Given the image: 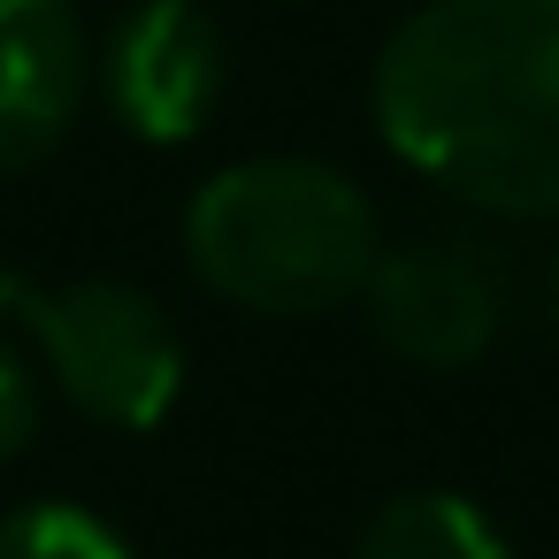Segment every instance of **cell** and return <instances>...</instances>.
I'll list each match as a JSON object with an SVG mask.
<instances>
[{"label": "cell", "mask_w": 559, "mask_h": 559, "mask_svg": "<svg viewBox=\"0 0 559 559\" xmlns=\"http://www.w3.org/2000/svg\"><path fill=\"white\" fill-rule=\"evenodd\" d=\"M383 146L475 215H559V0H429L376 55Z\"/></svg>", "instance_id": "obj_1"}, {"label": "cell", "mask_w": 559, "mask_h": 559, "mask_svg": "<svg viewBox=\"0 0 559 559\" xmlns=\"http://www.w3.org/2000/svg\"><path fill=\"white\" fill-rule=\"evenodd\" d=\"M192 276L246 314H330L360 299L383 230L368 192L307 154L215 169L185 207Z\"/></svg>", "instance_id": "obj_2"}, {"label": "cell", "mask_w": 559, "mask_h": 559, "mask_svg": "<svg viewBox=\"0 0 559 559\" xmlns=\"http://www.w3.org/2000/svg\"><path fill=\"white\" fill-rule=\"evenodd\" d=\"M0 307L32 337L39 368L55 376V391L78 414H93L108 429H154L177 406L185 337L154 292L116 284V276H78V284L0 276Z\"/></svg>", "instance_id": "obj_3"}, {"label": "cell", "mask_w": 559, "mask_h": 559, "mask_svg": "<svg viewBox=\"0 0 559 559\" xmlns=\"http://www.w3.org/2000/svg\"><path fill=\"white\" fill-rule=\"evenodd\" d=\"M368 330L414 368H475L506 330V269L483 238L383 246L360 284Z\"/></svg>", "instance_id": "obj_4"}, {"label": "cell", "mask_w": 559, "mask_h": 559, "mask_svg": "<svg viewBox=\"0 0 559 559\" xmlns=\"http://www.w3.org/2000/svg\"><path fill=\"white\" fill-rule=\"evenodd\" d=\"M100 93L146 146H185L223 100V32L200 0H139L100 55Z\"/></svg>", "instance_id": "obj_5"}, {"label": "cell", "mask_w": 559, "mask_h": 559, "mask_svg": "<svg viewBox=\"0 0 559 559\" xmlns=\"http://www.w3.org/2000/svg\"><path fill=\"white\" fill-rule=\"evenodd\" d=\"M85 70L70 0H0V169H32L70 139Z\"/></svg>", "instance_id": "obj_6"}, {"label": "cell", "mask_w": 559, "mask_h": 559, "mask_svg": "<svg viewBox=\"0 0 559 559\" xmlns=\"http://www.w3.org/2000/svg\"><path fill=\"white\" fill-rule=\"evenodd\" d=\"M353 559H506L490 513L460 490H399L360 528Z\"/></svg>", "instance_id": "obj_7"}, {"label": "cell", "mask_w": 559, "mask_h": 559, "mask_svg": "<svg viewBox=\"0 0 559 559\" xmlns=\"http://www.w3.org/2000/svg\"><path fill=\"white\" fill-rule=\"evenodd\" d=\"M0 559H131V544L85 506H24L0 521Z\"/></svg>", "instance_id": "obj_8"}, {"label": "cell", "mask_w": 559, "mask_h": 559, "mask_svg": "<svg viewBox=\"0 0 559 559\" xmlns=\"http://www.w3.org/2000/svg\"><path fill=\"white\" fill-rule=\"evenodd\" d=\"M39 437V368L0 337V467Z\"/></svg>", "instance_id": "obj_9"}]
</instances>
